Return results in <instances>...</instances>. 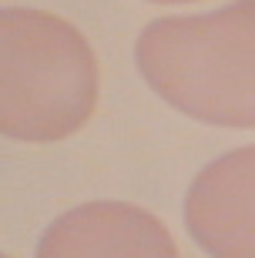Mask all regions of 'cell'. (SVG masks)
<instances>
[{
  "label": "cell",
  "mask_w": 255,
  "mask_h": 258,
  "mask_svg": "<svg viewBox=\"0 0 255 258\" xmlns=\"http://www.w3.org/2000/svg\"><path fill=\"white\" fill-rule=\"evenodd\" d=\"M134 64L181 114L215 127H255V0L151 20L134 40Z\"/></svg>",
  "instance_id": "1"
},
{
  "label": "cell",
  "mask_w": 255,
  "mask_h": 258,
  "mask_svg": "<svg viewBox=\"0 0 255 258\" xmlns=\"http://www.w3.org/2000/svg\"><path fill=\"white\" fill-rule=\"evenodd\" d=\"M0 131L10 141H64L91 121L97 104V57L87 37L50 10L0 14Z\"/></svg>",
  "instance_id": "2"
},
{
  "label": "cell",
  "mask_w": 255,
  "mask_h": 258,
  "mask_svg": "<svg viewBox=\"0 0 255 258\" xmlns=\"http://www.w3.org/2000/svg\"><path fill=\"white\" fill-rule=\"evenodd\" d=\"M185 228L208 258H255V144L195 174L185 195Z\"/></svg>",
  "instance_id": "3"
},
{
  "label": "cell",
  "mask_w": 255,
  "mask_h": 258,
  "mask_svg": "<svg viewBox=\"0 0 255 258\" xmlns=\"http://www.w3.org/2000/svg\"><path fill=\"white\" fill-rule=\"evenodd\" d=\"M34 258H181L165 221L131 201H87L57 215Z\"/></svg>",
  "instance_id": "4"
},
{
  "label": "cell",
  "mask_w": 255,
  "mask_h": 258,
  "mask_svg": "<svg viewBox=\"0 0 255 258\" xmlns=\"http://www.w3.org/2000/svg\"><path fill=\"white\" fill-rule=\"evenodd\" d=\"M148 4H195V0H148Z\"/></svg>",
  "instance_id": "5"
}]
</instances>
